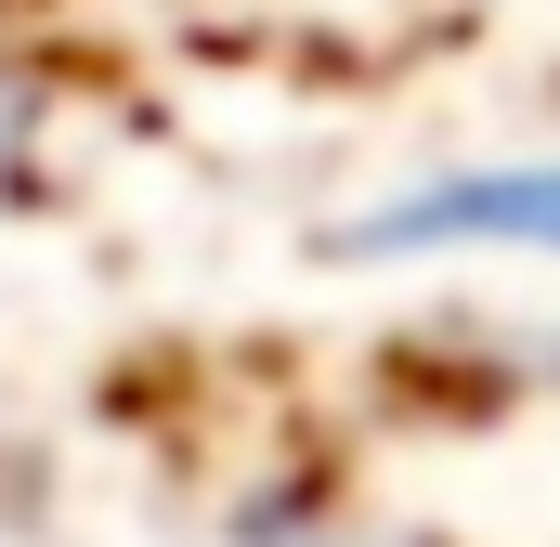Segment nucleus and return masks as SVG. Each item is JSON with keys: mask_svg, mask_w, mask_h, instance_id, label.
<instances>
[{"mask_svg": "<svg viewBox=\"0 0 560 547\" xmlns=\"http://www.w3.org/2000/svg\"><path fill=\"white\" fill-rule=\"evenodd\" d=\"M365 261L392 248H560V170H456L430 196H392L378 222H352Z\"/></svg>", "mask_w": 560, "mask_h": 547, "instance_id": "f257e3e1", "label": "nucleus"}]
</instances>
